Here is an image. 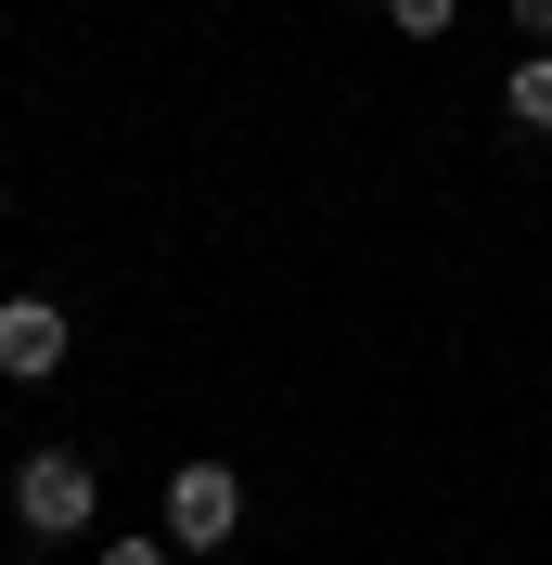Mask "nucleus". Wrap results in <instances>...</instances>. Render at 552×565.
<instances>
[{
	"label": "nucleus",
	"instance_id": "nucleus-5",
	"mask_svg": "<svg viewBox=\"0 0 552 565\" xmlns=\"http://www.w3.org/2000/svg\"><path fill=\"white\" fill-rule=\"evenodd\" d=\"M449 13H463V0H385V26H399V39H449Z\"/></svg>",
	"mask_w": 552,
	"mask_h": 565
},
{
	"label": "nucleus",
	"instance_id": "nucleus-1",
	"mask_svg": "<svg viewBox=\"0 0 552 565\" xmlns=\"http://www.w3.org/2000/svg\"><path fill=\"white\" fill-rule=\"evenodd\" d=\"M91 501H104V476H91L77 450H26V462H13V514H26L39 540H77Z\"/></svg>",
	"mask_w": 552,
	"mask_h": 565
},
{
	"label": "nucleus",
	"instance_id": "nucleus-3",
	"mask_svg": "<svg viewBox=\"0 0 552 565\" xmlns=\"http://www.w3.org/2000/svg\"><path fill=\"white\" fill-rule=\"evenodd\" d=\"M65 309H52V296H13V309H0V386H52V373H65Z\"/></svg>",
	"mask_w": 552,
	"mask_h": 565
},
{
	"label": "nucleus",
	"instance_id": "nucleus-2",
	"mask_svg": "<svg viewBox=\"0 0 552 565\" xmlns=\"http://www.w3.org/2000/svg\"><path fill=\"white\" fill-rule=\"evenodd\" d=\"M168 540H180V553L244 540V476H232V462H180V476H168Z\"/></svg>",
	"mask_w": 552,
	"mask_h": 565
},
{
	"label": "nucleus",
	"instance_id": "nucleus-7",
	"mask_svg": "<svg viewBox=\"0 0 552 565\" xmlns=\"http://www.w3.org/2000/svg\"><path fill=\"white\" fill-rule=\"evenodd\" d=\"M514 26H527V39H552V0H514Z\"/></svg>",
	"mask_w": 552,
	"mask_h": 565
},
{
	"label": "nucleus",
	"instance_id": "nucleus-4",
	"mask_svg": "<svg viewBox=\"0 0 552 565\" xmlns=\"http://www.w3.org/2000/svg\"><path fill=\"white\" fill-rule=\"evenodd\" d=\"M501 104H514V116H527V129H540V141H552V52H527V65H514V90H501Z\"/></svg>",
	"mask_w": 552,
	"mask_h": 565
},
{
	"label": "nucleus",
	"instance_id": "nucleus-6",
	"mask_svg": "<svg viewBox=\"0 0 552 565\" xmlns=\"http://www.w3.org/2000/svg\"><path fill=\"white\" fill-rule=\"evenodd\" d=\"M168 553H180V540H141V527H129V540H104V565H168Z\"/></svg>",
	"mask_w": 552,
	"mask_h": 565
}]
</instances>
